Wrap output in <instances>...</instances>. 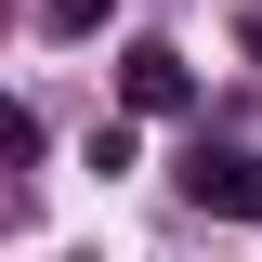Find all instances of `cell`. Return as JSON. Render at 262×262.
Here are the masks:
<instances>
[{
    "label": "cell",
    "instance_id": "1",
    "mask_svg": "<svg viewBox=\"0 0 262 262\" xmlns=\"http://www.w3.org/2000/svg\"><path fill=\"white\" fill-rule=\"evenodd\" d=\"M118 105H131V118H184V105H196V66L170 53V39H131V53H118Z\"/></svg>",
    "mask_w": 262,
    "mask_h": 262
},
{
    "label": "cell",
    "instance_id": "2",
    "mask_svg": "<svg viewBox=\"0 0 262 262\" xmlns=\"http://www.w3.org/2000/svg\"><path fill=\"white\" fill-rule=\"evenodd\" d=\"M184 196L223 210V223H262V158H249V144H196V158H184Z\"/></svg>",
    "mask_w": 262,
    "mask_h": 262
},
{
    "label": "cell",
    "instance_id": "3",
    "mask_svg": "<svg viewBox=\"0 0 262 262\" xmlns=\"http://www.w3.org/2000/svg\"><path fill=\"white\" fill-rule=\"evenodd\" d=\"M118 27V0H39V39H105Z\"/></svg>",
    "mask_w": 262,
    "mask_h": 262
},
{
    "label": "cell",
    "instance_id": "4",
    "mask_svg": "<svg viewBox=\"0 0 262 262\" xmlns=\"http://www.w3.org/2000/svg\"><path fill=\"white\" fill-rule=\"evenodd\" d=\"M249 66H262V13H249Z\"/></svg>",
    "mask_w": 262,
    "mask_h": 262
}]
</instances>
